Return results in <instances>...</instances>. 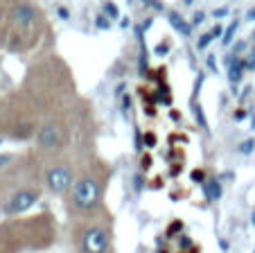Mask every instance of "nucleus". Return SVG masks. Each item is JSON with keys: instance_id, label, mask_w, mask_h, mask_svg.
Segmentation results:
<instances>
[{"instance_id": "32", "label": "nucleus", "mask_w": 255, "mask_h": 253, "mask_svg": "<svg viewBox=\"0 0 255 253\" xmlns=\"http://www.w3.org/2000/svg\"><path fill=\"white\" fill-rule=\"evenodd\" d=\"M149 161H151V158H149V156H144V158H142V167H149V165H151V163H149Z\"/></svg>"}, {"instance_id": "30", "label": "nucleus", "mask_w": 255, "mask_h": 253, "mask_svg": "<svg viewBox=\"0 0 255 253\" xmlns=\"http://www.w3.org/2000/svg\"><path fill=\"white\" fill-rule=\"evenodd\" d=\"M244 118H246V113H244L242 109H237V111H235V120H244Z\"/></svg>"}, {"instance_id": "12", "label": "nucleus", "mask_w": 255, "mask_h": 253, "mask_svg": "<svg viewBox=\"0 0 255 253\" xmlns=\"http://www.w3.org/2000/svg\"><path fill=\"white\" fill-rule=\"evenodd\" d=\"M235 32H237V20H235V23H231L226 29H224L222 43H224V45H231V43H233V36H235Z\"/></svg>"}, {"instance_id": "11", "label": "nucleus", "mask_w": 255, "mask_h": 253, "mask_svg": "<svg viewBox=\"0 0 255 253\" xmlns=\"http://www.w3.org/2000/svg\"><path fill=\"white\" fill-rule=\"evenodd\" d=\"M192 111H194V118H197L199 127H201L203 131H208V120H206V115H203V109H201V104H197V102H194Z\"/></svg>"}, {"instance_id": "6", "label": "nucleus", "mask_w": 255, "mask_h": 253, "mask_svg": "<svg viewBox=\"0 0 255 253\" xmlns=\"http://www.w3.org/2000/svg\"><path fill=\"white\" fill-rule=\"evenodd\" d=\"M11 20L18 25H32L34 20H36V9H34L32 5H27V2H23V5L14 7V11H11Z\"/></svg>"}, {"instance_id": "21", "label": "nucleus", "mask_w": 255, "mask_h": 253, "mask_svg": "<svg viewBox=\"0 0 255 253\" xmlns=\"http://www.w3.org/2000/svg\"><path fill=\"white\" fill-rule=\"evenodd\" d=\"M203 20H206V14H203V11H194V16H192V23H194V25H201Z\"/></svg>"}, {"instance_id": "28", "label": "nucleus", "mask_w": 255, "mask_h": 253, "mask_svg": "<svg viewBox=\"0 0 255 253\" xmlns=\"http://www.w3.org/2000/svg\"><path fill=\"white\" fill-rule=\"evenodd\" d=\"M246 20H255V7H251V9L246 11Z\"/></svg>"}, {"instance_id": "26", "label": "nucleus", "mask_w": 255, "mask_h": 253, "mask_svg": "<svg viewBox=\"0 0 255 253\" xmlns=\"http://www.w3.org/2000/svg\"><path fill=\"white\" fill-rule=\"evenodd\" d=\"M144 140H147V147H154L156 145V136L154 134H147L144 136Z\"/></svg>"}, {"instance_id": "36", "label": "nucleus", "mask_w": 255, "mask_h": 253, "mask_svg": "<svg viewBox=\"0 0 255 253\" xmlns=\"http://www.w3.org/2000/svg\"><path fill=\"white\" fill-rule=\"evenodd\" d=\"M251 127H253V129H255V115H253V120H251Z\"/></svg>"}, {"instance_id": "33", "label": "nucleus", "mask_w": 255, "mask_h": 253, "mask_svg": "<svg viewBox=\"0 0 255 253\" xmlns=\"http://www.w3.org/2000/svg\"><path fill=\"white\" fill-rule=\"evenodd\" d=\"M219 247H222L224 251H228V242H226V240H219Z\"/></svg>"}, {"instance_id": "17", "label": "nucleus", "mask_w": 255, "mask_h": 253, "mask_svg": "<svg viewBox=\"0 0 255 253\" xmlns=\"http://www.w3.org/2000/svg\"><path fill=\"white\" fill-rule=\"evenodd\" d=\"M210 41H212V34H210V32H208V34H203V36L199 38L197 48H199V50H206V48H208V43H210Z\"/></svg>"}, {"instance_id": "3", "label": "nucleus", "mask_w": 255, "mask_h": 253, "mask_svg": "<svg viewBox=\"0 0 255 253\" xmlns=\"http://www.w3.org/2000/svg\"><path fill=\"white\" fill-rule=\"evenodd\" d=\"M45 186L52 195H66L72 188V170L68 165H52L45 172Z\"/></svg>"}, {"instance_id": "14", "label": "nucleus", "mask_w": 255, "mask_h": 253, "mask_svg": "<svg viewBox=\"0 0 255 253\" xmlns=\"http://www.w3.org/2000/svg\"><path fill=\"white\" fill-rule=\"evenodd\" d=\"M95 27L97 29H111V18L104 14H97L95 16Z\"/></svg>"}, {"instance_id": "41", "label": "nucleus", "mask_w": 255, "mask_h": 253, "mask_svg": "<svg viewBox=\"0 0 255 253\" xmlns=\"http://www.w3.org/2000/svg\"><path fill=\"white\" fill-rule=\"evenodd\" d=\"M253 253H255V251H253Z\"/></svg>"}, {"instance_id": "7", "label": "nucleus", "mask_w": 255, "mask_h": 253, "mask_svg": "<svg viewBox=\"0 0 255 253\" xmlns=\"http://www.w3.org/2000/svg\"><path fill=\"white\" fill-rule=\"evenodd\" d=\"M228 63H231V66H228V81H231L233 86H237L242 81V77H244V61H240L237 57L231 54V57H228Z\"/></svg>"}, {"instance_id": "4", "label": "nucleus", "mask_w": 255, "mask_h": 253, "mask_svg": "<svg viewBox=\"0 0 255 253\" xmlns=\"http://www.w3.org/2000/svg\"><path fill=\"white\" fill-rule=\"evenodd\" d=\"M39 201V190H34V188H23V190L14 192L9 197L5 206V213L7 215H20V213H27L34 204Z\"/></svg>"}, {"instance_id": "22", "label": "nucleus", "mask_w": 255, "mask_h": 253, "mask_svg": "<svg viewBox=\"0 0 255 253\" xmlns=\"http://www.w3.org/2000/svg\"><path fill=\"white\" fill-rule=\"evenodd\" d=\"M167 48H169L167 43H158V45H156V50H154V52L158 54V57H165V54H167Z\"/></svg>"}, {"instance_id": "24", "label": "nucleus", "mask_w": 255, "mask_h": 253, "mask_svg": "<svg viewBox=\"0 0 255 253\" xmlns=\"http://www.w3.org/2000/svg\"><path fill=\"white\" fill-rule=\"evenodd\" d=\"M11 163V154H0V167H5Z\"/></svg>"}, {"instance_id": "2", "label": "nucleus", "mask_w": 255, "mask_h": 253, "mask_svg": "<svg viewBox=\"0 0 255 253\" xmlns=\"http://www.w3.org/2000/svg\"><path fill=\"white\" fill-rule=\"evenodd\" d=\"M109 247H111V235L100 224L88 226L79 235V251L82 253H109Z\"/></svg>"}, {"instance_id": "19", "label": "nucleus", "mask_w": 255, "mask_h": 253, "mask_svg": "<svg viewBox=\"0 0 255 253\" xmlns=\"http://www.w3.org/2000/svg\"><path fill=\"white\" fill-rule=\"evenodd\" d=\"M192 181L194 183H201V186H203V183H206V174H203L201 170H194V172H192Z\"/></svg>"}, {"instance_id": "15", "label": "nucleus", "mask_w": 255, "mask_h": 253, "mask_svg": "<svg viewBox=\"0 0 255 253\" xmlns=\"http://www.w3.org/2000/svg\"><path fill=\"white\" fill-rule=\"evenodd\" d=\"M138 68H140V75H144V72H147V48H142V52H140Z\"/></svg>"}, {"instance_id": "35", "label": "nucleus", "mask_w": 255, "mask_h": 253, "mask_svg": "<svg viewBox=\"0 0 255 253\" xmlns=\"http://www.w3.org/2000/svg\"><path fill=\"white\" fill-rule=\"evenodd\" d=\"M251 224L255 226V213H253V215H251Z\"/></svg>"}, {"instance_id": "27", "label": "nucleus", "mask_w": 255, "mask_h": 253, "mask_svg": "<svg viewBox=\"0 0 255 253\" xmlns=\"http://www.w3.org/2000/svg\"><path fill=\"white\" fill-rule=\"evenodd\" d=\"M133 179H135V181H133L135 190H138V192H140V190H142V177H140V174H135V177H133Z\"/></svg>"}, {"instance_id": "5", "label": "nucleus", "mask_w": 255, "mask_h": 253, "mask_svg": "<svg viewBox=\"0 0 255 253\" xmlns=\"http://www.w3.org/2000/svg\"><path fill=\"white\" fill-rule=\"evenodd\" d=\"M36 143L41 149H57L63 143V134L59 124H43L36 136Z\"/></svg>"}, {"instance_id": "20", "label": "nucleus", "mask_w": 255, "mask_h": 253, "mask_svg": "<svg viewBox=\"0 0 255 253\" xmlns=\"http://www.w3.org/2000/svg\"><path fill=\"white\" fill-rule=\"evenodd\" d=\"M210 34H212V38H222L224 36V27L222 25H215V27L210 29Z\"/></svg>"}, {"instance_id": "1", "label": "nucleus", "mask_w": 255, "mask_h": 253, "mask_svg": "<svg viewBox=\"0 0 255 253\" xmlns=\"http://www.w3.org/2000/svg\"><path fill=\"white\" fill-rule=\"evenodd\" d=\"M72 206L79 213H91L102 199V186L95 177H82L72 186Z\"/></svg>"}, {"instance_id": "8", "label": "nucleus", "mask_w": 255, "mask_h": 253, "mask_svg": "<svg viewBox=\"0 0 255 253\" xmlns=\"http://www.w3.org/2000/svg\"><path fill=\"white\" fill-rule=\"evenodd\" d=\"M222 183L217 181V179H210V181L203 183V195H206L208 201H219L222 199Z\"/></svg>"}, {"instance_id": "25", "label": "nucleus", "mask_w": 255, "mask_h": 253, "mask_svg": "<svg viewBox=\"0 0 255 253\" xmlns=\"http://www.w3.org/2000/svg\"><path fill=\"white\" fill-rule=\"evenodd\" d=\"M57 14H59V18H63V20H68V18H70V11H68L66 7H59V9H57Z\"/></svg>"}, {"instance_id": "34", "label": "nucleus", "mask_w": 255, "mask_h": 253, "mask_svg": "<svg viewBox=\"0 0 255 253\" xmlns=\"http://www.w3.org/2000/svg\"><path fill=\"white\" fill-rule=\"evenodd\" d=\"M149 25H151V18H147L142 25H140V27H142V29H147V27H149Z\"/></svg>"}, {"instance_id": "10", "label": "nucleus", "mask_w": 255, "mask_h": 253, "mask_svg": "<svg viewBox=\"0 0 255 253\" xmlns=\"http://www.w3.org/2000/svg\"><path fill=\"white\" fill-rule=\"evenodd\" d=\"M253 149H255V140L253 138H246V140H242V143L237 145V154H242V156L253 154Z\"/></svg>"}, {"instance_id": "31", "label": "nucleus", "mask_w": 255, "mask_h": 253, "mask_svg": "<svg viewBox=\"0 0 255 253\" xmlns=\"http://www.w3.org/2000/svg\"><path fill=\"white\" fill-rule=\"evenodd\" d=\"M208 66H210L212 70H215V57H212V54H210V57H208Z\"/></svg>"}, {"instance_id": "40", "label": "nucleus", "mask_w": 255, "mask_h": 253, "mask_svg": "<svg viewBox=\"0 0 255 253\" xmlns=\"http://www.w3.org/2000/svg\"><path fill=\"white\" fill-rule=\"evenodd\" d=\"M0 143H2V138H0Z\"/></svg>"}, {"instance_id": "29", "label": "nucleus", "mask_w": 255, "mask_h": 253, "mask_svg": "<svg viewBox=\"0 0 255 253\" xmlns=\"http://www.w3.org/2000/svg\"><path fill=\"white\" fill-rule=\"evenodd\" d=\"M129 25H131V20H129V18H120V27H122V29H127Z\"/></svg>"}, {"instance_id": "37", "label": "nucleus", "mask_w": 255, "mask_h": 253, "mask_svg": "<svg viewBox=\"0 0 255 253\" xmlns=\"http://www.w3.org/2000/svg\"><path fill=\"white\" fill-rule=\"evenodd\" d=\"M183 2H185V5H192V0H183Z\"/></svg>"}, {"instance_id": "23", "label": "nucleus", "mask_w": 255, "mask_h": 253, "mask_svg": "<svg viewBox=\"0 0 255 253\" xmlns=\"http://www.w3.org/2000/svg\"><path fill=\"white\" fill-rule=\"evenodd\" d=\"M226 14H228V7H219V9L212 11V16H215V18H224Z\"/></svg>"}, {"instance_id": "18", "label": "nucleus", "mask_w": 255, "mask_h": 253, "mask_svg": "<svg viewBox=\"0 0 255 253\" xmlns=\"http://www.w3.org/2000/svg\"><path fill=\"white\" fill-rule=\"evenodd\" d=\"M244 50H246V41H242V38H240V41H237V43L233 45V57H237V54H242V52H244Z\"/></svg>"}, {"instance_id": "13", "label": "nucleus", "mask_w": 255, "mask_h": 253, "mask_svg": "<svg viewBox=\"0 0 255 253\" xmlns=\"http://www.w3.org/2000/svg\"><path fill=\"white\" fill-rule=\"evenodd\" d=\"M104 16H109V18H120V9H118L116 2H111V0H106L104 2Z\"/></svg>"}, {"instance_id": "16", "label": "nucleus", "mask_w": 255, "mask_h": 253, "mask_svg": "<svg viewBox=\"0 0 255 253\" xmlns=\"http://www.w3.org/2000/svg\"><path fill=\"white\" fill-rule=\"evenodd\" d=\"M244 70H255V50H251L244 61Z\"/></svg>"}, {"instance_id": "39", "label": "nucleus", "mask_w": 255, "mask_h": 253, "mask_svg": "<svg viewBox=\"0 0 255 253\" xmlns=\"http://www.w3.org/2000/svg\"><path fill=\"white\" fill-rule=\"evenodd\" d=\"M251 38H253V43H255V29H253V36H251Z\"/></svg>"}, {"instance_id": "38", "label": "nucleus", "mask_w": 255, "mask_h": 253, "mask_svg": "<svg viewBox=\"0 0 255 253\" xmlns=\"http://www.w3.org/2000/svg\"><path fill=\"white\" fill-rule=\"evenodd\" d=\"M142 2H144V5H149V2H151V0H142Z\"/></svg>"}, {"instance_id": "9", "label": "nucleus", "mask_w": 255, "mask_h": 253, "mask_svg": "<svg viewBox=\"0 0 255 253\" xmlns=\"http://www.w3.org/2000/svg\"><path fill=\"white\" fill-rule=\"evenodd\" d=\"M167 18H169V25H172L176 32L183 34V36H190V34H192V27H190V23H185L183 16H178L176 11H169Z\"/></svg>"}]
</instances>
